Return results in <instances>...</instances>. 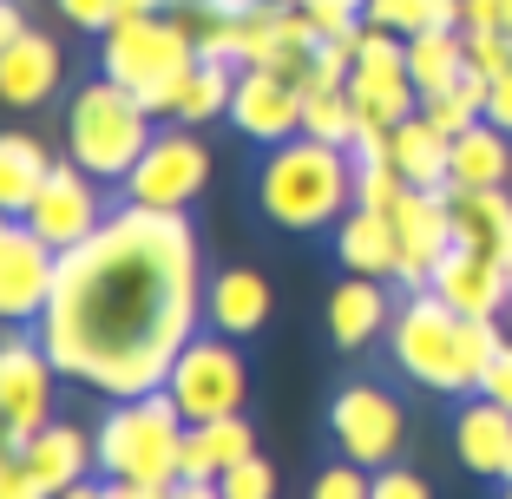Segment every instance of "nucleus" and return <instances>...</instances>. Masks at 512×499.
Listing matches in <instances>:
<instances>
[{"label":"nucleus","mask_w":512,"mask_h":499,"mask_svg":"<svg viewBox=\"0 0 512 499\" xmlns=\"http://www.w3.org/2000/svg\"><path fill=\"white\" fill-rule=\"evenodd\" d=\"M106 217H112V211H106V178H92L86 165L60 158V165H53V178H46V191L33 197L27 224L66 257V250H79V243L106 224Z\"/></svg>","instance_id":"nucleus-13"},{"label":"nucleus","mask_w":512,"mask_h":499,"mask_svg":"<svg viewBox=\"0 0 512 499\" xmlns=\"http://www.w3.org/2000/svg\"><path fill=\"white\" fill-rule=\"evenodd\" d=\"M506 178H512V132H499L493 119L453 132L447 191H506Z\"/></svg>","instance_id":"nucleus-23"},{"label":"nucleus","mask_w":512,"mask_h":499,"mask_svg":"<svg viewBox=\"0 0 512 499\" xmlns=\"http://www.w3.org/2000/svg\"><path fill=\"white\" fill-rule=\"evenodd\" d=\"M270 276L250 270V263H230V270H217L211 283H204V316H211L217 335H256L263 322H270Z\"/></svg>","instance_id":"nucleus-20"},{"label":"nucleus","mask_w":512,"mask_h":499,"mask_svg":"<svg viewBox=\"0 0 512 499\" xmlns=\"http://www.w3.org/2000/svg\"><path fill=\"white\" fill-rule=\"evenodd\" d=\"M184 434L191 421L178 414L165 388L132 394V401H112L99 414V473L106 480H138V486H178L184 480Z\"/></svg>","instance_id":"nucleus-5"},{"label":"nucleus","mask_w":512,"mask_h":499,"mask_svg":"<svg viewBox=\"0 0 512 499\" xmlns=\"http://www.w3.org/2000/svg\"><path fill=\"white\" fill-rule=\"evenodd\" d=\"M309 499H375V473L355 467V460H335L309 480Z\"/></svg>","instance_id":"nucleus-33"},{"label":"nucleus","mask_w":512,"mask_h":499,"mask_svg":"<svg viewBox=\"0 0 512 499\" xmlns=\"http://www.w3.org/2000/svg\"><path fill=\"white\" fill-rule=\"evenodd\" d=\"M375 499H434V486H427V473L414 467H375Z\"/></svg>","instance_id":"nucleus-38"},{"label":"nucleus","mask_w":512,"mask_h":499,"mask_svg":"<svg viewBox=\"0 0 512 499\" xmlns=\"http://www.w3.org/2000/svg\"><path fill=\"white\" fill-rule=\"evenodd\" d=\"M60 499H112V480L99 473V480H79V486H66Z\"/></svg>","instance_id":"nucleus-44"},{"label":"nucleus","mask_w":512,"mask_h":499,"mask_svg":"<svg viewBox=\"0 0 512 499\" xmlns=\"http://www.w3.org/2000/svg\"><path fill=\"white\" fill-rule=\"evenodd\" d=\"M427 289L447 296L460 316H499V309H512V270L499 257H486V250H467V243H453L447 257H440Z\"/></svg>","instance_id":"nucleus-17"},{"label":"nucleus","mask_w":512,"mask_h":499,"mask_svg":"<svg viewBox=\"0 0 512 499\" xmlns=\"http://www.w3.org/2000/svg\"><path fill=\"white\" fill-rule=\"evenodd\" d=\"M53 7H60V20H66V27L92 33V40H99V33H106L112 20H119V0H53Z\"/></svg>","instance_id":"nucleus-37"},{"label":"nucleus","mask_w":512,"mask_h":499,"mask_svg":"<svg viewBox=\"0 0 512 499\" xmlns=\"http://www.w3.org/2000/svg\"><path fill=\"white\" fill-rule=\"evenodd\" d=\"M151 132H158V112L106 73L66 99V158L106 184H125V171L145 158Z\"/></svg>","instance_id":"nucleus-6"},{"label":"nucleus","mask_w":512,"mask_h":499,"mask_svg":"<svg viewBox=\"0 0 512 499\" xmlns=\"http://www.w3.org/2000/svg\"><path fill=\"white\" fill-rule=\"evenodd\" d=\"M486 119H493L499 132H512V73L493 79V92H486Z\"/></svg>","instance_id":"nucleus-42"},{"label":"nucleus","mask_w":512,"mask_h":499,"mask_svg":"<svg viewBox=\"0 0 512 499\" xmlns=\"http://www.w3.org/2000/svg\"><path fill=\"white\" fill-rule=\"evenodd\" d=\"M329 440L335 454L355 460V467H394L407 447V408L394 401V388L381 381H342L329 401Z\"/></svg>","instance_id":"nucleus-10"},{"label":"nucleus","mask_w":512,"mask_h":499,"mask_svg":"<svg viewBox=\"0 0 512 499\" xmlns=\"http://www.w3.org/2000/svg\"><path fill=\"white\" fill-rule=\"evenodd\" d=\"M407 66H414L421 106H427V99H440L447 86H460V79H467V27L414 33V40H407Z\"/></svg>","instance_id":"nucleus-28"},{"label":"nucleus","mask_w":512,"mask_h":499,"mask_svg":"<svg viewBox=\"0 0 512 499\" xmlns=\"http://www.w3.org/2000/svg\"><path fill=\"white\" fill-rule=\"evenodd\" d=\"M171 499H224V486H217V480H178Z\"/></svg>","instance_id":"nucleus-43"},{"label":"nucleus","mask_w":512,"mask_h":499,"mask_svg":"<svg viewBox=\"0 0 512 499\" xmlns=\"http://www.w3.org/2000/svg\"><path fill=\"white\" fill-rule=\"evenodd\" d=\"M388 322H394V303H388V283L381 276H348L329 289V342L335 355H362V348L388 342Z\"/></svg>","instance_id":"nucleus-18"},{"label":"nucleus","mask_w":512,"mask_h":499,"mask_svg":"<svg viewBox=\"0 0 512 499\" xmlns=\"http://www.w3.org/2000/svg\"><path fill=\"white\" fill-rule=\"evenodd\" d=\"M460 27L467 33H512V0H467Z\"/></svg>","instance_id":"nucleus-40"},{"label":"nucleus","mask_w":512,"mask_h":499,"mask_svg":"<svg viewBox=\"0 0 512 499\" xmlns=\"http://www.w3.org/2000/svg\"><path fill=\"white\" fill-rule=\"evenodd\" d=\"M211 171H217V158L197 138V125L158 119L145 158L125 171L119 191H125V204H145V211H191L197 197H204V184H211Z\"/></svg>","instance_id":"nucleus-7"},{"label":"nucleus","mask_w":512,"mask_h":499,"mask_svg":"<svg viewBox=\"0 0 512 499\" xmlns=\"http://www.w3.org/2000/svg\"><path fill=\"white\" fill-rule=\"evenodd\" d=\"M499 499H512V473H506V480H499Z\"/></svg>","instance_id":"nucleus-46"},{"label":"nucleus","mask_w":512,"mask_h":499,"mask_svg":"<svg viewBox=\"0 0 512 499\" xmlns=\"http://www.w3.org/2000/svg\"><path fill=\"white\" fill-rule=\"evenodd\" d=\"M480 394H486V401H499V408H512V342L499 348V355H493V368L480 375Z\"/></svg>","instance_id":"nucleus-41"},{"label":"nucleus","mask_w":512,"mask_h":499,"mask_svg":"<svg viewBox=\"0 0 512 499\" xmlns=\"http://www.w3.org/2000/svg\"><path fill=\"white\" fill-rule=\"evenodd\" d=\"M499 348H506L499 316H460L434 289H414L407 303H394L388 362L427 394H480V375L493 368Z\"/></svg>","instance_id":"nucleus-2"},{"label":"nucleus","mask_w":512,"mask_h":499,"mask_svg":"<svg viewBox=\"0 0 512 499\" xmlns=\"http://www.w3.org/2000/svg\"><path fill=\"white\" fill-rule=\"evenodd\" d=\"M20 460H27V467L46 480V493L60 499L66 486L92 480V467H99V447H92L86 427H73V421H46L40 434H33L27 447H20Z\"/></svg>","instance_id":"nucleus-22"},{"label":"nucleus","mask_w":512,"mask_h":499,"mask_svg":"<svg viewBox=\"0 0 512 499\" xmlns=\"http://www.w3.org/2000/svg\"><path fill=\"white\" fill-rule=\"evenodd\" d=\"M394 230H401V270H394V283L414 296V289L434 283L440 257L453 250V197L447 191H407L394 204Z\"/></svg>","instance_id":"nucleus-15"},{"label":"nucleus","mask_w":512,"mask_h":499,"mask_svg":"<svg viewBox=\"0 0 512 499\" xmlns=\"http://www.w3.org/2000/svg\"><path fill=\"white\" fill-rule=\"evenodd\" d=\"M460 14H467V0H368V7H362L368 27H388V33H401V40L460 27Z\"/></svg>","instance_id":"nucleus-30"},{"label":"nucleus","mask_w":512,"mask_h":499,"mask_svg":"<svg viewBox=\"0 0 512 499\" xmlns=\"http://www.w3.org/2000/svg\"><path fill=\"white\" fill-rule=\"evenodd\" d=\"M230 125L250 145H289V138H302V79L276 73V66H243L237 99H230Z\"/></svg>","instance_id":"nucleus-14"},{"label":"nucleus","mask_w":512,"mask_h":499,"mask_svg":"<svg viewBox=\"0 0 512 499\" xmlns=\"http://www.w3.org/2000/svg\"><path fill=\"white\" fill-rule=\"evenodd\" d=\"M165 394L178 401L184 421H217V414H243V401H250V362H243L237 335H191L184 342V355L171 362L165 375Z\"/></svg>","instance_id":"nucleus-8"},{"label":"nucleus","mask_w":512,"mask_h":499,"mask_svg":"<svg viewBox=\"0 0 512 499\" xmlns=\"http://www.w3.org/2000/svg\"><path fill=\"white\" fill-rule=\"evenodd\" d=\"M237 60H197V73L184 79V99L171 119L184 125H211V119H230V99H237Z\"/></svg>","instance_id":"nucleus-29"},{"label":"nucleus","mask_w":512,"mask_h":499,"mask_svg":"<svg viewBox=\"0 0 512 499\" xmlns=\"http://www.w3.org/2000/svg\"><path fill=\"white\" fill-rule=\"evenodd\" d=\"M217 486H224V499H276V467L263 454H250V460H237Z\"/></svg>","instance_id":"nucleus-35"},{"label":"nucleus","mask_w":512,"mask_h":499,"mask_svg":"<svg viewBox=\"0 0 512 499\" xmlns=\"http://www.w3.org/2000/svg\"><path fill=\"white\" fill-rule=\"evenodd\" d=\"M197 230L184 211L119 204L79 250L60 257V289L40 316V342L66 381L132 401L165 388L171 362L197 335Z\"/></svg>","instance_id":"nucleus-1"},{"label":"nucleus","mask_w":512,"mask_h":499,"mask_svg":"<svg viewBox=\"0 0 512 499\" xmlns=\"http://www.w3.org/2000/svg\"><path fill=\"white\" fill-rule=\"evenodd\" d=\"M53 289H60V250L27 217H7L0 224V316L14 329H40Z\"/></svg>","instance_id":"nucleus-12"},{"label":"nucleus","mask_w":512,"mask_h":499,"mask_svg":"<svg viewBox=\"0 0 512 499\" xmlns=\"http://www.w3.org/2000/svg\"><path fill=\"white\" fill-rule=\"evenodd\" d=\"M296 7L322 27V40H355V33L368 27V20H362L368 0H296Z\"/></svg>","instance_id":"nucleus-34"},{"label":"nucleus","mask_w":512,"mask_h":499,"mask_svg":"<svg viewBox=\"0 0 512 499\" xmlns=\"http://www.w3.org/2000/svg\"><path fill=\"white\" fill-rule=\"evenodd\" d=\"M204 7H217V14L243 20V14H256V7H270V0H204Z\"/></svg>","instance_id":"nucleus-45"},{"label":"nucleus","mask_w":512,"mask_h":499,"mask_svg":"<svg viewBox=\"0 0 512 499\" xmlns=\"http://www.w3.org/2000/svg\"><path fill=\"white\" fill-rule=\"evenodd\" d=\"M256 211L289 237L335 230L355 211V158L309 132L289 138V145H270V158L256 165Z\"/></svg>","instance_id":"nucleus-3"},{"label":"nucleus","mask_w":512,"mask_h":499,"mask_svg":"<svg viewBox=\"0 0 512 499\" xmlns=\"http://www.w3.org/2000/svg\"><path fill=\"white\" fill-rule=\"evenodd\" d=\"M388 152L394 165L407 171L414 191H447V171H453V132H440L427 112H407L401 125L388 132Z\"/></svg>","instance_id":"nucleus-24"},{"label":"nucleus","mask_w":512,"mask_h":499,"mask_svg":"<svg viewBox=\"0 0 512 499\" xmlns=\"http://www.w3.org/2000/svg\"><path fill=\"white\" fill-rule=\"evenodd\" d=\"M99 73L132 86L158 119H171L184 99V79L197 73V40L184 14H125L99 33Z\"/></svg>","instance_id":"nucleus-4"},{"label":"nucleus","mask_w":512,"mask_h":499,"mask_svg":"<svg viewBox=\"0 0 512 499\" xmlns=\"http://www.w3.org/2000/svg\"><path fill=\"white\" fill-rule=\"evenodd\" d=\"M302 132L348 152V145H355V132H362V112H355L348 86H302Z\"/></svg>","instance_id":"nucleus-31"},{"label":"nucleus","mask_w":512,"mask_h":499,"mask_svg":"<svg viewBox=\"0 0 512 499\" xmlns=\"http://www.w3.org/2000/svg\"><path fill=\"white\" fill-rule=\"evenodd\" d=\"M453 197V243L486 250L512 270V197L506 191H447Z\"/></svg>","instance_id":"nucleus-27"},{"label":"nucleus","mask_w":512,"mask_h":499,"mask_svg":"<svg viewBox=\"0 0 512 499\" xmlns=\"http://www.w3.org/2000/svg\"><path fill=\"white\" fill-rule=\"evenodd\" d=\"M486 92H493V79L467 66V79H460V86H447L440 99H427L421 112L440 125V132H467V125H480V119H486Z\"/></svg>","instance_id":"nucleus-32"},{"label":"nucleus","mask_w":512,"mask_h":499,"mask_svg":"<svg viewBox=\"0 0 512 499\" xmlns=\"http://www.w3.org/2000/svg\"><path fill=\"white\" fill-rule=\"evenodd\" d=\"M453 454H460L467 473H480V480H506L512 473V408L473 394L467 408L453 414Z\"/></svg>","instance_id":"nucleus-19"},{"label":"nucleus","mask_w":512,"mask_h":499,"mask_svg":"<svg viewBox=\"0 0 512 499\" xmlns=\"http://www.w3.org/2000/svg\"><path fill=\"white\" fill-rule=\"evenodd\" d=\"M348 99L368 125H401L407 112H421V86H414V66H407V40L388 27H362L355 40V73H348Z\"/></svg>","instance_id":"nucleus-11"},{"label":"nucleus","mask_w":512,"mask_h":499,"mask_svg":"<svg viewBox=\"0 0 512 499\" xmlns=\"http://www.w3.org/2000/svg\"><path fill=\"white\" fill-rule=\"evenodd\" d=\"M467 66L486 79L512 73V33H467Z\"/></svg>","instance_id":"nucleus-36"},{"label":"nucleus","mask_w":512,"mask_h":499,"mask_svg":"<svg viewBox=\"0 0 512 499\" xmlns=\"http://www.w3.org/2000/svg\"><path fill=\"white\" fill-rule=\"evenodd\" d=\"M256 454V427L250 414H217V421H197L184 434V480H224L237 460Z\"/></svg>","instance_id":"nucleus-25"},{"label":"nucleus","mask_w":512,"mask_h":499,"mask_svg":"<svg viewBox=\"0 0 512 499\" xmlns=\"http://www.w3.org/2000/svg\"><path fill=\"white\" fill-rule=\"evenodd\" d=\"M53 165L60 158L46 152L33 132H0V211L7 217H27L33 211V197L46 191V178H53Z\"/></svg>","instance_id":"nucleus-26"},{"label":"nucleus","mask_w":512,"mask_h":499,"mask_svg":"<svg viewBox=\"0 0 512 499\" xmlns=\"http://www.w3.org/2000/svg\"><path fill=\"white\" fill-rule=\"evenodd\" d=\"M60 362L46 355L40 335L7 322L0 342V454H20L46 421H53V394H60Z\"/></svg>","instance_id":"nucleus-9"},{"label":"nucleus","mask_w":512,"mask_h":499,"mask_svg":"<svg viewBox=\"0 0 512 499\" xmlns=\"http://www.w3.org/2000/svg\"><path fill=\"white\" fill-rule=\"evenodd\" d=\"M66 86V53L46 33L20 27V33H0V99L7 112H33L46 99H60Z\"/></svg>","instance_id":"nucleus-16"},{"label":"nucleus","mask_w":512,"mask_h":499,"mask_svg":"<svg viewBox=\"0 0 512 499\" xmlns=\"http://www.w3.org/2000/svg\"><path fill=\"white\" fill-rule=\"evenodd\" d=\"M0 499H53V493H46V480L20 454H0Z\"/></svg>","instance_id":"nucleus-39"},{"label":"nucleus","mask_w":512,"mask_h":499,"mask_svg":"<svg viewBox=\"0 0 512 499\" xmlns=\"http://www.w3.org/2000/svg\"><path fill=\"white\" fill-rule=\"evenodd\" d=\"M335 263H342L348 276H381V283H388V276L401 270V230H394V211L355 204V211L335 224Z\"/></svg>","instance_id":"nucleus-21"}]
</instances>
